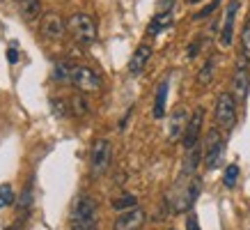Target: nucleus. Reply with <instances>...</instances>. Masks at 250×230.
Returning a JSON list of instances; mask_svg holds the SVG:
<instances>
[{"label": "nucleus", "instance_id": "obj_1", "mask_svg": "<svg viewBox=\"0 0 250 230\" xmlns=\"http://www.w3.org/2000/svg\"><path fill=\"white\" fill-rule=\"evenodd\" d=\"M71 230H97V205L92 198H78L71 216Z\"/></svg>", "mask_w": 250, "mask_h": 230}, {"label": "nucleus", "instance_id": "obj_2", "mask_svg": "<svg viewBox=\"0 0 250 230\" xmlns=\"http://www.w3.org/2000/svg\"><path fill=\"white\" fill-rule=\"evenodd\" d=\"M69 32L74 35V39L76 42H81V44H92L94 39H97V25H94V21H92L87 14H71V19H69L67 23Z\"/></svg>", "mask_w": 250, "mask_h": 230}, {"label": "nucleus", "instance_id": "obj_3", "mask_svg": "<svg viewBox=\"0 0 250 230\" xmlns=\"http://www.w3.org/2000/svg\"><path fill=\"white\" fill-rule=\"evenodd\" d=\"M216 124H218L220 129H232L236 124V99L229 94V92H223L218 94V99H216Z\"/></svg>", "mask_w": 250, "mask_h": 230}, {"label": "nucleus", "instance_id": "obj_4", "mask_svg": "<svg viewBox=\"0 0 250 230\" xmlns=\"http://www.w3.org/2000/svg\"><path fill=\"white\" fill-rule=\"evenodd\" d=\"M69 83L78 88L81 92H94L101 88V76L92 67H85V65H76L71 67V74H69Z\"/></svg>", "mask_w": 250, "mask_h": 230}, {"label": "nucleus", "instance_id": "obj_5", "mask_svg": "<svg viewBox=\"0 0 250 230\" xmlns=\"http://www.w3.org/2000/svg\"><path fill=\"white\" fill-rule=\"evenodd\" d=\"M110 143H108L106 138H99L94 140V145L90 150V170L92 175H101V173H106L108 166H110Z\"/></svg>", "mask_w": 250, "mask_h": 230}, {"label": "nucleus", "instance_id": "obj_6", "mask_svg": "<svg viewBox=\"0 0 250 230\" xmlns=\"http://www.w3.org/2000/svg\"><path fill=\"white\" fill-rule=\"evenodd\" d=\"M223 154H225V140L220 138L218 129L209 131L207 138V152H205V163L209 170H216L223 163Z\"/></svg>", "mask_w": 250, "mask_h": 230}, {"label": "nucleus", "instance_id": "obj_7", "mask_svg": "<svg viewBox=\"0 0 250 230\" xmlns=\"http://www.w3.org/2000/svg\"><path fill=\"white\" fill-rule=\"evenodd\" d=\"M179 189H182V193H179V198H177V203H174V212H186V209H190V207H193L195 198L200 196L202 184H200V180H197V177H193V180H188V182L179 184Z\"/></svg>", "mask_w": 250, "mask_h": 230}, {"label": "nucleus", "instance_id": "obj_8", "mask_svg": "<svg viewBox=\"0 0 250 230\" xmlns=\"http://www.w3.org/2000/svg\"><path fill=\"white\" fill-rule=\"evenodd\" d=\"M246 60V58H243ZM243 60H239L234 69V76H232V97L239 101L246 99V94H248V88H250V71L248 67L243 65Z\"/></svg>", "mask_w": 250, "mask_h": 230}, {"label": "nucleus", "instance_id": "obj_9", "mask_svg": "<svg viewBox=\"0 0 250 230\" xmlns=\"http://www.w3.org/2000/svg\"><path fill=\"white\" fill-rule=\"evenodd\" d=\"M202 122H205V111L197 106L190 115L188 124H186V131H184V147L190 150V147L197 145V138H200V131H202Z\"/></svg>", "mask_w": 250, "mask_h": 230}, {"label": "nucleus", "instance_id": "obj_10", "mask_svg": "<svg viewBox=\"0 0 250 230\" xmlns=\"http://www.w3.org/2000/svg\"><path fill=\"white\" fill-rule=\"evenodd\" d=\"M236 12H239V0H229L228 12H225V21H223V30H220V46L228 48L232 44V37H234V21H236Z\"/></svg>", "mask_w": 250, "mask_h": 230}, {"label": "nucleus", "instance_id": "obj_11", "mask_svg": "<svg viewBox=\"0 0 250 230\" xmlns=\"http://www.w3.org/2000/svg\"><path fill=\"white\" fill-rule=\"evenodd\" d=\"M64 30H67V23L62 21L60 14H55V12L44 14V19H42V35H44V37L60 39L62 35H64Z\"/></svg>", "mask_w": 250, "mask_h": 230}, {"label": "nucleus", "instance_id": "obj_12", "mask_svg": "<svg viewBox=\"0 0 250 230\" xmlns=\"http://www.w3.org/2000/svg\"><path fill=\"white\" fill-rule=\"evenodd\" d=\"M145 223V212L140 207L136 209H129L115 219V230H140Z\"/></svg>", "mask_w": 250, "mask_h": 230}, {"label": "nucleus", "instance_id": "obj_13", "mask_svg": "<svg viewBox=\"0 0 250 230\" xmlns=\"http://www.w3.org/2000/svg\"><path fill=\"white\" fill-rule=\"evenodd\" d=\"M188 113L184 111V108H174L172 117H170V129H167V140L174 143V140H179L184 138V131H186V124H188Z\"/></svg>", "mask_w": 250, "mask_h": 230}, {"label": "nucleus", "instance_id": "obj_14", "mask_svg": "<svg viewBox=\"0 0 250 230\" xmlns=\"http://www.w3.org/2000/svg\"><path fill=\"white\" fill-rule=\"evenodd\" d=\"M149 55H152V46L149 44H140L136 48V53L131 55V62H129V74L131 76H138L140 71L145 69L147 60H149Z\"/></svg>", "mask_w": 250, "mask_h": 230}, {"label": "nucleus", "instance_id": "obj_15", "mask_svg": "<svg viewBox=\"0 0 250 230\" xmlns=\"http://www.w3.org/2000/svg\"><path fill=\"white\" fill-rule=\"evenodd\" d=\"M167 88H170V78H163L156 88V99H154V117L161 120L166 115V99H167Z\"/></svg>", "mask_w": 250, "mask_h": 230}, {"label": "nucleus", "instance_id": "obj_16", "mask_svg": "<svg viewBox=\"0 0 250 230\" xmlns=\"http://www.w3.org/2000/svg\"><path fill=\"white\" fill-rule=\"evenodd\" d=\"M19 12L25 21L37 19L39 12H42V0H19Z\"/></svg>", "mask_w": 250, "mask_h": 230}, {"label": "nucleus", "instance_id": "obj_17", "mask_svg": "<svg viewBox=\"0 0 250 230\" xmlns=\"http://www.w3.org/2000/svg\"><path fill=\"white\" fill-rule=\"evenodd\" d=\"M172 23V14L170 12H163V14H156L149 23V28H147V35H159L161 30H166L167 25Z\"/></svg>", "mask_w": 250, "mask_h": 230}, {"label": "nucleus", "instance_id": "obj_18", "mask_svg": "<svg viewBox=\"0 0 250 230\" xmlns=\"http://www.w3.org/2000/svg\"><path fill=\"white\" fill-rule=\"evenodd\" d=\"M197 163H200V145L186 150V159H184V175H190L195 173Z\"/></svg>", "mask_w": 250, "mask_h": 230}, {"label": "nucleus", "instance_id": "obj_19", "mask_svg": "<svg viewBox=\"0 0 250 230\" xmlns=\"http://www.w3.org/2000/svg\"><path fill=\"white\" fill-rule=\"evenodd\" d=\"M213 69H216V60H213V58H209V60L202 65L200 74H197V83H200V85H209V83H211Z\"/></svg>", "mask_w": 250, "mask_h": 230}, {"label": "nucleus", "instance_id": "obj_20", "mask_svg": "<svg viewBox=\"0 0 250 230\" xmlns=\"http://www.w3.org/2000/svg\"><path fill=\"white\" fill-rule=\"evenodd\" d=\"M136 205H138V200H136V196H122V198H115L113 200V209H117V212H122V209H136Z\"/></svg>", "mask_w": 250, "mask_h": 230}, {"label": "nucleus", "instance_id": "obj_21", "mask_svg": "<svg viewBox=\"0 0 250 230\" xmlns=\"http://www.w3.org/2000/svg\"><path fill=\"white\" fill-rule=\"evenodd\" d=\"M241 48H243V58L250 62V19L243 23L241 28Z\"/></svg>", "mask_w": 250, "mask_h": 230}, {"label": "nucleus", "instance_id": "obj_22", "mask_svg": "<svg viewBox=\"0 0 250 230\" xmlns=\"http://www.w3.org/2000/svg\"><path fill=\"white\" fill-rule=\"evenodd\" d=\"M236 180H239V166H236V163H229L228 170H225L223 182H225V186H228V189H232V186L236 184Z\"/></svg>", "mask_w": 250, "mask_h": 230}, {"label": "nucleus", "instance_id": "obj_23", "mask_svg": "<svg viewBox=\"0 0 250 230\" xmlns=\"http://www.w3.org/2000/svg\"><path fill=\"white\" fill-rule=\"evenodd\" d=\"M69 74H71V65H67V62H58L55 65V74H53L55 81H69Z\"/></svg>", "mask_w": 250, "mask_h": 230}, {"label": "nucleus", "instance_id": "obj_24", "mask_svg": "<svg viewBox=\"0 0 250 230\" xmlns=\"http://www.w3.org/2000/svg\"><path fill=\"white\" fill-rule=\"evenodd\" d=\"M12 200H14V191H12V186H9V184H2V186H0V207L12 205Z\"/></svg>", "mask_w": 250, "mask_h": 230}, {"label": "nucleus", "instance_id": "obj_25", "mask_svg": "<svg viewBox=\"0 0 250 230\" xmlns=\"http://www.w3.org/2000/svg\"><path fill=\"white\" fill-rule=\"evenodd\" d=\"M71 106H74V113L76 115L87 113V101H85L83 97H74V99H71Z\"/></svg>", "mask_w": 250, "mask_h": 230}, {"label": "nucleus", "instance_id": "obj_26", "mask_svg": "<svg viewBox=\"0 0 250 230\" xmlns=\"http://www.w3.org/2000/svg\"><path fill=\"white\" fill-rule=\"evenodd\" d=\"M218 2H220V0H213L211 5H207V7H205V9H202V12H197V14H195V19H197V21H200V19H207V16L211 14L213 9L218 7Z\"/></svg>", "mask_w": 250, "mask_h": 230}, {"label": "nucleus", "instance_id": "obj_27", "mask_svg": "<svg viewBox=\"0 0 250 230\" xmlns=\"http://www.w3.org/2000/svg\"><path fill=\"white\" fill-rule=\"evenodd\" d=\"M32 189H30V186H28V189H25V191H23V196H21V203H19V207H23V209H25V207H28V205H30V203H32Z\"/></svg>", "mask_w": 250, "mask_h": 230}, {"label": "nucleus", "instance_id": "obj_28", "mask_svg": "<svg viewBox=\"0 0 250 230\" xmlns=\"http://www.w3.org/2000/svg\"><path fill=\"white\" fill-rule=\"evenodd\" d=\"M186 230H200V223H197L195 216H190L188 221H186Z\"/></svg>", "mask_w": 250, "mask_h": 230}, {"label": "nucleus", "instance_id": "obj_29", "mask_svg": "<svg viewBox=\"0 0 250 230\" xmlns=\"http://www.w3.org/2000/svg\"><path fill=\"white\" fill-rule=\"evenodd\" d=\"M7 60H9V62H16V60H19V53H16V48H9V51H7Z\"/></svg>", "mask_w": 250, "mask_h": 230}, {"label": "nucleus", "instance_id": "obj_30", "mask_svg": "<svg viewBox=\"0 0 250 230\" xmlns=\"http://www.w3.org/2000/svg\"><path fill=\"white\" fill-rule=\"evenodd\" d=\"M5 230H19V228H16V226H9V228H5Z\"/></svg>", "mask_w": 250, "mask_h": 230}, {"label": "nucleus", "instance_id": "obj_31", "mask_svg": "<svg viewBox=\"0 0 250 230\" xmlns=\"http://www.w3.org/2000/svg\"><path fill=\"white\" fill-rule=\"evenodd\" d=\"M188 2H193V5H195V2H200V0H188Z\"/></svg>", "mask_w": 250, "mask_h": 230}]
</instances>
